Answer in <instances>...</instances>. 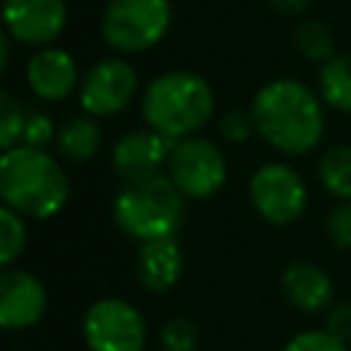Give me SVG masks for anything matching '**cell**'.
<instances>
[{"instance_id":"cell-27","label":"cell","mask_w":351,"mask_h":351,"mask_svg":"<svg viewBox=\"0 0 351 351\" xmlns=\"http://www.w3.org/2000/svg\"><path fill=\"white\" fill-rule=\"evenodd\" d=\"M332 337H337L340 343H351V302H340L329 310L326 315V326H324Z\"/></svg>"},{"instance_id":"cell-8","label":"cell","mask_w":351,"mask_h":351,"mask_svg":"<svg viewBox=\"0 0 351 351\" xmlns=\"http://www.w3.org/2000/svg\"><path fill=\"white\" fill-rule=\"evenodd\" d=\"M250 200H252V208L266 222L291 225L304 211L307 189H304L302 176L293 167H288L282 162H269L252 173Z\"/></svg>"},{"instance_id":"cell-7","label":"cell","mask_w":351,"mask_h":351,"mask_svg":"<svg viewBox=\"0 0 351 351\" xmlns=\"http://www.w3.org/2000/svg\"><path fill=\"white\" fill-rule=\"evenodd\" d=\"M82 335L90 351H143L148 329L134 304L123 299H99L85 313Z\"/></svg>"},{"instance_id":"cell-14","label":"cell","mask_w":351,"mask_h":351,"mask_svg":"<svg viewBox=\"0 0 351 351\" xmlns=\"http://www.w3.org/2000/svg\"><path fill=\"white\" fill-rule=\"evenodd\" d=\"M137 280L145 291L151 293H165L170 291L181 271H184V255L176 239H156V241H145L137 252Z\"/></svg>"},{"instance_id":"cell-22","label":"cell","mask_w":351,"mask_h":351,"mask_svg":"<svg viewBox=\"0 0 351 351\" xmlns=\"http://www.w3.org/2000/svg\"><path fill=\"white\" fill-rule=\"evenodd\" d=\"M159 346H162V351H197L200 332L189 318L176 315V318L165 321V326L159 332Z\"/></svg>"},{"instance_id":"cell-29","label":"cell","mask_w":351,"mask_h":351,"mask_svg":"<svg viewBox=\"0 0 351 351\" xmlns=\"http://www.w3.org/2000/svg\"><path fill=\"white\" fill-rule=\"evenodd\" d=\"M8 66V30L0 36V69Z\"/></svg>"},{"instance_id":"cell-15","label":"cell","mask_w":351,"mask_h":351,"mask_svg":"<svg viewBox=\"0 0 351 351\" xmlns=\"http://www.w3.org/2000/svg\"><path fill=\"white\" fill-rule=\"evenodd\" d=\"M282 291L288 302L302 313H321L332 302L329 274L307 261H296L282 271Z\"/></svg>"},{"instance_id":"cell-4","label":"cell","mask_w":351,"mask_h":351,"mask_svg":"<svg viewBox=\"0 0 351 351\" xmlns=\"http://www.w3.org/2000/svg\"><path fill=\"white\" fill-rule=\"evenodd\" d=\"M112 214L118 228L137 241L173 239L184 222V195L167 173H156L140 181H123L115 195Z\"/></svg>"},{"instance_id":"cell-21","label":"cell","mask_w":351,"mask_h":351,"mask_svg":"<svg viewBox=\"0 0 351 351\" xmlns=\"http://www.w3.org/2000/svg\"><path fill=\"white\" fill-rule=\"evenodd\" d=\"M25 123H27V115L22 104L11 93H0V148L3 151L22 145L19 140L25 134Z\"/></svg>"},{"instance_id":"cell-6","label":"cell","mask_w":351,"mask_h":351,"mask_svg":"<svg viewBox=\"0 0 351 351\" xmlns=\"http://www.w3.org/2000/svg\"><path fill=\"white\" fill-rule=\"evenodd\" d=\"M167 176L184 197H211L228 176L222 151L206 137L178 140L167 159Z\"/></svg>"},{"instance_id":"cell-13","label":"cell","mask_w":351,"mask_h":351,"mask_svg":"<svg viewBox=\"0 0 351 351\" xmlns=\"http://www.w3.org/2000/svg\"><path fill=\"white\" fill-rule=\"evenodd\" d=\"M77 63L66 49H38L27 60V85L38 99L60 101L77 85Z\"/></svg>"},{"instance_id":"cell-19","label":"cell","mask_w":351,"mask_h":351,"mask_svg":"<svg viewBox=\"0 0 351 351\" xmlns=\"http://www.w3.org/2000/svg\"><path fill=\"white\" fill-rule=\"evenodd\" d=\"M296 47L307 60L315 63H329L335 58V41H332V30L318 22V19H307L299 25L296 30Z\"/></svg>"},{"instance_id":"cell-10","label":"cell","mask_w":351,"mask_h":351,"mask_svg":"<svg viewBox=\"0 0 351 351\" xmlns=\"http://www.w3.org/2000/svg\"><path fill=\"white\" fill-rule=\"evenodd\" d=\"M8 36L22 44H49L66 25V0H3Z\"/></svg>"},{"instance_id":"cell-20","label":"cell","mask_w":351,"mask_h":351,"mask_svg":"<svg viewBox=\"0 0 351 351\" xmlns=\"http://www.w3.org/2000/svg\"><path fill=\"white\" fill-rule=\"evenodd\" d=\"M25 241H27V228L22 214L3 206L0 208V266L8 269L25 250Z\"/></svg>"},{"instance_id":"cell-28","label":"cell","mask_w":351,"mask_h":351,"mask_svg":"<svg viewBox=\"0 0 351 351\" xmlns=\"http://www.w3.org/2000/svg\"><path fill=\"white\" fill-rule=\"evenodd\" d=\"M310 3H313V0H271V8H274L277 14L296 16V14H302V11H304Z\"/></svg>"},{"instance_id":"cell-25","label":"cell","mask_w":351,"mask_h":351,"mask_svg":"<svg viewBox=\"0 0 351 351\" xmlns=\"http://www.w3.org/2000/svg\"><path fill=\"white\" fill-rule=\"evenodd\" d=\"M326 236L335 247L351 250V203H337L326 217Z\"/></svg>"},{"instance_id":"cell-9","label":"cell","mask_w":351,"mask_h":351,"mask_svg":"<svg viewBox=\"0 0 351 351\" xmlns=\"http://www.w3.org/2000/svg\"><path fill=\"white\" fill-rule=\"evenodd\" d=\"M137 90V74L132 63L121 58L99 60L88 69V74L80 82V104L90 118L115 115L121 112Z\"/></svg>"},{"instance_id":"cell-11","label":"cell","mask_w":351,"mask_h":351,"mask_svg":"<svg viewBox=\"0 0 351 351\" xmlns=\"http://www.w3.org/2000/svg\"><path fill=\"white\" fill-rule=\"evenodd\" d=\"M47 310L44 282L22 269H5L0 274V326L3 329H27L38 324Z\"/></svg>"},{"instance_id":"cell-17","label":"cell","mask_w":351,"mask_h":351,"mask_svg":"<svg viewBox=\"0 0 351 351\" xmlns=\"http://www.w3.org/2000/svg\"><path fill=\"white\" fill-rule=\"evenodd\" d=\"M324 189L343 203H351V145H332L318 162Z\"/></svg>"},{"instance_id":"cell-18","label":"cell","mask_w":351,"mask_h":351,"mask_svg":"<svg viewBox=\"0 0 351 351\" xmlns=\"http://www.w3.org/2000/svg\"><path fill=\"white\" fill-rule=\"evenodd\" d=\"M321 96L329 107L351 112V52L335 55L321 69Z\"/></svg>"},{"instance_id":"cell-24","label":"cell","mask_w":351,"mask_h":351,"mask_svg":"<svg viewBox=\"0 0 351 351\" xmlns=\"http://www.w3.org/2000/svg\"><path fill=\"white\" fill-rule=\"evenodd\" d=\"M252 132H258L252 112L228 110V112L219 118V134H222L228 143H244V140H250Z\"/></svg>"},{"instance_id":"cell-23","label":"cell","mask_w":351,"mask_h":351,"mask_svg":"<svg viewBox=\"0 0 351 351\" xmlns=\"http://www.w3.org/2000/svg\"><path fill=\"white\" fill-rule=\"evenodd\" d=\"M282 351H348V348H346V343L332 337L326 329H307V332H299L296 337H291Z\"/></svg>"},{"instance_id":"cell-1","label":"cell","mask_w":351,"mask_h":351,"mask_svg":"<svg viewBox=\"0 0 351 351\" xmlns=\"http://www.w3.org/2000/svg\"><path fill=\"white\" fill-rule=\"evenodd\" d=\"M252 118L258 134L277 151L299 156L324 137V110L315 93L296 80H274L255 93Z\"/></svg>"},{"instance_id":"cell-12","label":"cell","mask_w":351,"mask_h":351,"mask_svg":"<svg viewBox=\"0 0 351 351\" xmlns=\"http://www.w3.org/2000/svg\"><path fill=\"white\" fill-rule=\"evenodd\" d=\"M173 140L162 137L154 129L145 132H129L123 134L112 148V165L123 181H140L148 176H156L162 165H167Z\"/></svg>"},{"instance_id":"cell-2","label":"cell","mask_w":351,"mask_h":351,"mask_svg":"<svg viewBox=\"0 0 351 351\" xmlns=\"http://www.w3.org/2000/svg\"><path fill=\"white\" fill-rule=\"evenodd\" d=\"M0 197L22 217H55L69 200L66 170L41 148L16 145L0 156Z\"/></svg>"},{"instance_id":"cell-16","label":"cell","mask_w":351,"mask_h":351,"mask_svg":"<svg viewBox=\"0 0 351 351\" xmlns=\"http://www.w3.org/2000/svg\"><path fill=\"white\" fill-rule=\"evenodd\" d=\"M101 145V129L99 123L90 118V115H77V118H69L60 129H58V137H55V148L63 159L80 165V162H88L96 156Z\"/></svg>"},{"instance_id":"cell-5","label":"cell","mask_w":351,"mask_h":351,"mask_svg":"<svg viewBox=\"0 0 351 351\" xmlns=\"http://www.w3.org/2000/svg\"><path fill=\"white\" fill-rule=\"evenodd\" d=\"M170 0H110L101 14V38L118 52H143L170 27Z\"/></svg>"},{"instance_id":"cell-3","label":"cell","mask_w":351,"mask_h":351,"mask_svg":"<svg viewBox=\"0 0 351 351\" xmlns=\"http://www.w3.org/2000/svg\"><path fill=\"white\" fill-rule=\"evenodd\" d=\"M214 115V90L195 71H165L143 96V118L148 129L178 143L192 137Z\"/></svg>"},{"instance_id":"cell-26","label":"cell","mask_w":351,"mask_h":351,"mask_svg":"<svg viewBox=\"0 0 351 351\" xmlns=\"http://www.w3.org/2000/svg\"><path fill=\"white\" fill-rule=\"evenodd\" d=\"M58 137L55 126H52V118L44 115V112H30L27 115V123H25V134H22V145H30V148H47L52 140Z\"/></svg>"}]
</instances>
